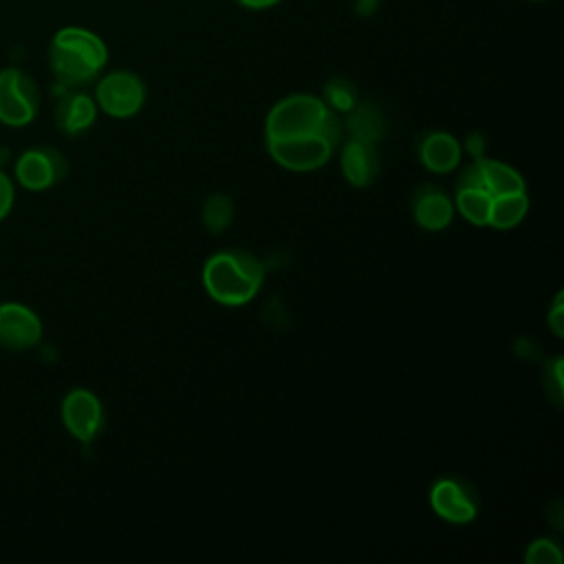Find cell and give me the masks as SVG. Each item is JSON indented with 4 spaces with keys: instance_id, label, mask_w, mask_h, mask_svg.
Segmentation results:
<instances>
[{
    "instance_id": "cell-21",
    "label": "cell",
    "mask_w": 564,
    "mask_h": 564,
    "mask_svg": "<svg viewBox=\"0 0 564 564\" xmlns=\"http://www.w3.org/2000/svg\"><path fill=\"white\" fill-rule=\"evenodd\" d=\"M524 560L529 564H560L562 562V551L555 542L551 540H535L529 549H527V555Z\"/></svg>"
},
{
    "instance_id": "cell-5",
    "label": "cell",
    "mask_w": 564,
    "mask_h": 564,
    "mask_svg": "<svg viewBox=\"0 0 564 564\" xmlns=\"http://www.w3.org/2000/svg\"><path fill=\"white\" fill-rule=\"evenodd\" d=\"M95 101L110 117H132L145 101V84L132 70H110L97 82Z\"/></svg>"
},
{
    "instance_id": "cell-12",
    "label": "cell",
    "mask_w": 564,
    "mask_h": 564,
    "mask_svg": "<svg viewBox=\"0 0 564 564\" xmlns=\"http://www.w3.org/2000/svg\"><path fill=\"white\" fill-rule=\"evenodd\" d=\"M377 152L375 145L361 139H350L341 150V170L348 183L364 187L377 176Z\"/></svg>"
},
{
    "instance_id": "cell-17",
    "label": "cell",
    "mask_w": 564,
    "mask_h": 564,
    "mask_svg": "<svg viewBox=\"0 0 564 564\" xmlns=\"http://www.w3.org/2000/svg\"><path fill=\"white\" fill-rule=\"evenodd\" d=\"M348 128L355 134V139L375 143L383 134V117L381 112L370 104H357L350 110Z\"/></svg>"
},
{
    "instance_id": "cell-1",
    "label": "cell",
    "mask_w": 564,
    "mask_h": 564,
    "mask_svg": "<svg viewBox=\"0 0 564 564\" xmlns=\"http://www.w3.org/2000/svg\"><path fill=\"white\" fill-rule=\"evenodd\" d=\"M108 64L106 42L86 26H62L48 44V66L66 88L90 84Z\"/></svg>"
},
{
    "instance_id": "cell-15",
    "label": "cell",
    "mask_w": 564,
    "mask_h": 564,
    "mask_svg": "<svg viewBox=\"0 0 564 564\" xmlns=\"http://www.w3.org/2000/svg\"><path fill=\"white\" fill-rule=\"evenodd\" d=\"M452 214H454L452 203H449V198L443 192L423 194V196H419V200L414 205L416 223L423 229H430V231L445 229L449 225V220H452Z\"/></svg>"
},
{
    "instance_id": "cell-18",
    "label": "cell",
    "mask_w": 564,
    "mask_h": 564,
    "mask_svg": "<svg viewBox=\"0 0 564 564\" xmlns=\"http://www.w3.org/2000/svg\"><path fill=\"white\" fill-rule=\"evenodd\" d=\"M491 200L494 196L480 187H458V194H456L460 214L474 225H489Z\"/></svg>"
},
{
    "instance_id": "cell-26",
    "label": "cell",
    "mask_w": 564,
    "mask_h": 564,
    "mask_svg": "<svg viewBox=\"0 0 564 564\" xmlns=\"http://www.w3.org/2000/svg\"><path fill=\"white\" fill-rule=\"evenodd\" d=\"M355 9L359 15H370L379 9V0H355Z\"/></svg>"
},
{
    "instance_id": "cell-19",
    "label": "cell",
    "mask_w": 564,
    "mask_h": 564,
    "mask_svg": "<svg viewBox=\"0 0 564 564\" xmlns=\"http://www.w3.org/2000/svg\"><path fill=\"white\" fill-rule=\"evenodd\" d=\"M231 216H234V203L229 196L225 194H212L207 200H205V209H203V223L209 231L218 234L223 231L229 223H231Z\"/></svg>"
},
{
    "instance_id": "cell-6",
    "label": "cell",
    "mask_w": 564,
    "mask_h": 564,
    "mask_svg": "<svg viewBox=\"0 0 564 564\" xmlns=\"http://www.w3.org/2000/svg\"><path fill=\"white\" fill-rule=\"evenodd\" d=\"M68 163L64 154L51 145H33L24 150L13 165L15 181L29 192H44L64 181Z\"/></svg>"
},
{
    "instance_id": "cell-3",
    "label": "cell",
    "mask_w": 564,
    "mask_h": 564,
    "mask_svg": "<svg viewBox=\"0 0 564 564\" xmlns=\"http://www.w3.org/2000/svg\"><path fill=\"white\" fill-rule=\"evenodd\" d=\"M264 278L262 264L247 251H220L203 269L207 293L227 306L247 304L258 293Z\"/></svg>"
},
{
    "instance_id": "cell-14",
    "label": "cell",
    "mask_w": 564,
    "mask_h": 564,
    "mask_svg": "<svg viewBox=\"0 0 564 564\" xmlns=\"http://www.w3.org/2000/svg\"><path fill=\"white\" fill-rule=\"evenodd\" d=\"M478 161V187L489 192L491 196H505V194H516V192H524V181L522 176L500 163V161H487V159H476Z\"/></svg>"
},
{
    "instance_id": "cell-9",
    "label": "cell",
    "mask_w": 564,
    "mask_h": 564,
    "mask_svg": "<svg viewBox=\"0 0 564 564\" xmlns=\"http://www.w3.org/2000/svg\"><path fill=\"white\" fill-rule=\"evenodd\" d=\"M271 156L295 172H308L324 165L330 159L333 143L324 137H304V139H278L267 141Z\"/></svg>"
},
{
    "instance_id": "cell-13",
    "label": "cell",
    "mask_w": 564,
    "mask_h": 564,
    "mask_svg": "<svg viewBox=\"0 0 564 564\" xmlns=\"http://www.w3.org/2000/svg\"><path fill=\"white\" fill-rule=\"evenodd\" d=\"M421 161L432 172H452L460 161V145L447 132H432L421 143Z\"/></svg>"
},
{
    "instance_id": "cell-23",
    "label": "cell",
    "mask_w": 564,
    "mask_h": 564,
    "mask_svg": "<svg viewBox=\"0 0 564 564\" xmlns=\"http://www.w3.org/2000/svg\"><path fill=\"white\" fill-rule=\"evenodd\" d=\"M562 293L555 297V306H553V311H551V315H549V324H551V328H553V333L557 335V337H562V333H564V328H562Z\"/></svg>"
},
{
    "instance_id": "cell-16",
    "label": "cell",
    "mask_w": 564,
    "mask_h": 564,
    "mask_svg": "<svg viewBox=\"0 0 564 564\" xmlns=\"http://www.w3.org/2000/svg\"><path fill=\"white\" fill-rule=\"evenodd\" d=\"M529 209V196L524 192L494 196L491 212H489V225L496 229H511L516 227Z\"/></svg>"
},
{
    "instance_id": "cell-24",
    "label": "cell",
    "mask_w": 564,
    "mask_h": 564,
    "mask_svg": "<svg viewBox=\"0 0 564 564\" xmlns=\"http://www.w3.org/2000/svg\"><path fill=\"white\" fill-rule=\"evenodd\" d=\"M234 2L242 9H249V11H264V9H271V7L280 4L282 0H234Z\"/></svg>"
},
{
    "instance_id": "cell-28",
    "label": "cell",
    "mask_w": 564,
    "mask_h": 564,
    "mask_svg": "<svg viewBox=\"0 0 564 564\" xmlns=\"http://www.w3.org/2000/svg\"><path fill=\"white\" fill-rule=\"evenodd\" d=\"M531 2H540V0H531Z\"/></svg>"
},
{
    "instance_id": "cell-8",
    "label": "cell",
    "mask_w": 564,
    "mask_h": 564,
    "mask_svg": "<svg viewBox=\"0 0 564 564\" xmlns=\"http://www.w3.org/2000/svg\"><path fill=\"white\" fill-rule=\"evenodd\" d=\"M42 339V319L22 302H0V346L29 350Z\"/></svg>"
},
{
    "instance_id": "cell-22",
    "label": "cell",
    "mask_w": 564,
    "mask_h": 564,
    "mask_svg": "<svg viewBox=\"0 0 564 564\" xmlns=\"http://www.w3.org/2000/svg\"><path fill=\"white\" fill-rule=\"evenodd\" d=\"M13 203H15L13 178L4 170H0V223L11 214Z\"/></svg>"
},
{
    "instance_id": "cell-27",
    "label": "cell",
    "mask_w": 564,
    "mask_h": 564,
    "mask_svg": "<svg viewBox=\"0 0 564 564\" xmlns=\"http://www.w3.org/2000/svg\"><path fill=\"white\" fill-rule=\"evenodd\" d=\"M480 148H482L480 137H471V139H469V150H471V154H476V159L480 156Z\"/></svg>"
},
{
    "instance_id": "cell-2",
    "label": "cell",
    "mask_w": 564,
    "mask_h": 564,
    "mask_svg": "<svg viewBox=\"0 0 564 564\" xmlns=\"http://www.w3.org/2000/svg\"><path fill=\"white\" fill-rule=\"evenodd\" d=\"M267 141L324 137L333 145L341 139V121L324 99L306 93L280 99L267 117Z\"/></svg>"
},
{
    "instance_id": "cell-20",
    "label": "cell",
    "mask_w": 564,
    "mask_h": 564,
    "mask_svg": "<svg viewBox=\"0 0 564 564\" xmlns=\"http://www.w3.org/2000/svg\"><path fill=\"white\" fill-rule=\"evenodd\" d=\"M324 104L330 110H341V112H350L357 106V93L355 86L348 79H330L324 88Z\"/></svg>"
},
{
    "instance_id": "cell-11",
    "label": "cell",
    "mask_w": 564,
    "mask_h": 564,
    "mask_svg": "<svg viewBox=\"0 0 564 564\" xmlns=\"http://www.w3.org/2000/svg\"><path fill=\"white\" fill-rule=\"evenodd\" d=\"M97 119V101L84 93L73 88H62V97L55 106V123L66 134H82Z\"/></svg>"
},
{
    "instance_id": "cell-25",
    "label": "cell",
    "mask_w": 564,
    "mask_h": 564,
    "mask_svg": "<svg viewBox=\"0 0 564 564\" xmlns=\"http://www.w3.org/2000/svg\"><path fill=\"white\" fill-rule=\"evenodd\" d=\"M551 377H553V388L551 390H553L555 399H560L562 397V359L560 357L551 366Z\"/></svg>"
},
{
    "instance_id": "cell-7",
    "label": "cell",
    "mask_w": 564,
    "mask_h": 564,
    "mask_svg": "<svg viewBox=\"0 0 564 564\" xmlns=\"http://www.w3.org/2000/svg\"><path fill=\"white\" fill-rule=\"evenodd\" d=\"M62 423L79 443H90L104 425V408L97 394L86 388H73L62 399Z\"/></svg>"
},
{
    "instance_id": "cell-4",
    "label": "cell",
    "mask_w": 564,
    "mask_h": 564,
    "mask_svg": "<svg viewBox=\"0 0 564 564\" xmlns=\"http://www.w3.org/2000/svg\"><path fill=\"white\" fill-rule=\"evenodd\" d=\"M40 112V88L29 73L18 66L0 68V123L24 128Z\"/></svg>"
},
{
    "instance_id": "cell-10",
    "label": "cell",
    "mask_w": 564,
    "mask_h": 564,
    "mask_svg": "<svg viewBox=\"0 0 564 564\" xmlns=\"http://www.w3.org/2000/svg\"><path fill=\"white\" fill-rule=\"evenodd\" d=\"M430 502L441 518L458 524L474 520L478 513V502L474 491L465 482L454 478L438 480L430 491Z\"/></svg>"
}]
</instances>
